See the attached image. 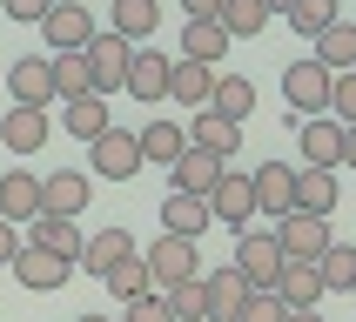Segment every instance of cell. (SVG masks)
Returning a JSON list of instances; mask_svg holds the SVG:
<instances>
[{
	"label": "cell",
	"mask_w": 356,
	"mask_h": 322,
	"mask_svg": "<svg viewBox=\"0 0 356 322\" xmlns=\"http://www.w3.org/2000/svg\"><path fill=\"white\" fill-rule=\"evenodd\" d=\"M229 269L242 276L249 296H276V276H282L276 235H269V228H242V235H236V262H229Z\"/></svg>",
	"instance_id": "cell-1"
},
{
	"label": "cell",
	"mask_w": 356,
	"mask_h": 322,
	"mask_svg": "<svg viewBox=\"0 0 356 322\" xmlns=\"http://www.w3.org/2000/svg\"><path fill=\"white\" fill-rule=\"evenodd\" d=\"M323 108H330V67H316L309 54L289 60V67H282V115L309 121V115H323Z\"/></svg>",
	"instance_id": "cell-2"
},
{
	"label": "cell",
	"mask_w": 356,
	"mask_h": 322,
	"mask_svg": "<svg viewBox=\"0 0 356 322\" xmlns=\"http://www.w3.org/2000/svg\"><path fill=\"white\" fill-rule=\"evenodd\" d=\"M81 54H88V87H95L101 101L128 87V60H135V47H128L121 34H95L88 47H81Z\"/></svg>",
	"instance_id": "cell-3"
},
{
	"label": "cell",
	"mask_w": 356,
	"mask_h": 322,
	"mask_svg": "<svg viewBox=\"0 0 356 322\" xmlns=\"http://www.w3.org/2000/svg\"><path fill=\"white\" fill-rule=\"evenodd\" d=\"M40 34H47V54H81L101 27H95V14H88L81 0H54L47 20H40Z\"/></svg>",
	"instance_id": "cell-4"
},
{
	"label": "cell",
	"mask_w": 356,
	"mask_h": 322,
	"mask_svg": "<svg viewBox=\"0 0 356 322\" xmlns=\"http://www.w3.org/2000/svg\"><path fill=\"white\" fill-rule=\"evenodd\" d=\"M269 235H276V248H282V262H316L323 248H330V221L323 215H296V208H289V215L276 221V228H269Z\"/></svg>",
	"instance_id": "cell-5"
},
{
	"label": "cell",
	"mask_w": 356,
	"mask_h": 322,
	"mask_svg": "<svg viewBox=\"0 0 356 322\" xmlns=\"http://www.w3.org/2000/svg\"><path fill=\"white\" fill-rule=\"evenodd\" d=\"M209 215L216 221H229V228H249V221H256V188H249V175H242V168H222V181L216 188H209Z\"/></svg>",
	"instance_id": "cell-6"
},
{
	"label": "cell",
	"mask_w": 356,
	"mask_h": 322,
	"mask_svg": "<svg viewBox=\"0 0 356 322\" xmlns=\"http://www.w3.org/2000/svg\"><path fill=\"white\" fill-rule=\"evenodd\" d=\"M148 276H155V289H175V282H188V276H202V255H195V242H181V235H161V242H148Z\"/></svg>",
	"instance_id": "cell-7"
},
{
	"label": "cell",
	"mask_w": 356,
	"mask_h": 322,
	"mask_svg": "<svg viewBox=\"0 0 356 322\" xmlns=\"http://www.w3.org/2000/svg\"><path fill=\"white\" fill-rule=\"evenodd\" d=\"M7 269H14L20 289H34V296H54V289H67V282H74V262L47 255V248H27V242H20V255L7 262Z\"/></svg>",
	"instance_id": "cell-8"
},
{
	"label": "cell",
	"mask_w": 356,
	"mask_h": 322,
	"mask_svg": "<svg viewBox=\"0 0 356 322\" xmlns=\"http://www.w3.org/2000/svg\"><path fill=\"white\" fill-rule=\"evenodd\" d=\"M95 195V181L81 175V168H54V175H40V215H67L74 221Z\"/></svg>",
	"instance_id": "cell-9"
},
{
	"label": "cell",
	"mask_w": 356,
	"mask_h": 322,
	"mask_svg": "<svg viewBox=\"0 0 356 322\" xmlns=\"http://www.w3.org/2000/svg\"><path fill=\"white\" fill-rule=\"evenodd\" d=\"M249 188H256V215H289L296 208V168L289 161H262L256 175H249Z\"/></svg>",
	"instance_id": "cell-10"
},
{
	"label": "cell",
	"mask_w": 356,
	"mask_h": 322,
	"mask_svg": "<svg viewBox=\"0 0 356 322\" xmlns=\"http://www.w3.org/2000/svg\"><path fill=\"white\" fill-rule=\"evenodd\" d=\"M222 168H229V161L202 155V148H181V155L168 161V188H175V195H202V201H209V188L222 181Z\"/></svg>",
	"instance_id": "cell-11"
},
{
	"label": "cell",
	"mask_w": 356,
	"mask_h": 322,
	"mask_svg": "<svg viewBox=\"0 0 356 322\" xmlns=\"http://www.w3.org/2000/svg\"><path fill=\"white\" fill-rule=\"evenodd\" d=\"M188 148H202V155H216V161H229V168H236V148H242V121L216 115V108H202V115H195V128H188Z\"/></svg>",
	"instance_id": "cell-12"
},
{
	"label": "cell",
	"mask_w": 356,
	"mask_h": 322,
	"mask_svg": "<svg viewBox=\"0 0 356 322\" xmlns=\"http://www.w3.org/2000/svg\"><path fill=\"white\" fill-rule=\"evenodd\" d=\"M202 296H209L202 322H236V316H242V302H249V289H242L236 269H202Z\"/></svg>",
	"instance_id": "cell-13"
},
{
	"label": "cell",
	"mask_w": 356,
	"mask_h": 322,
	"mask_svg": "<svg viewBox=\"0 0 356 322\" xmlns=\"http://www.w3.org/2000/svg\"><path fill=\"white\" fill-rule=\"evenodd\" d=\"M296 148H302V168H337L343 161V128L330 115H309L296 128Z\"/></svg>",
	"instance_id": "cell-14"
},
{
	"label": "cell",
	"mask_w": 356,
	"mask_h": 322,
	"mask_svg": "<svg viewBox=\"0 0 356 322\" xmlns=\"http://www.w3.org/2000/svg\"><path fill=\"white\" fill-rule=\"evenodd\" d=\"M88 155H95V175H108V181H135V168H141V148L128 128H108Z\"/></svg>",
	"instance_id": "cell-15"
},
{
	"label": "cell",
	"mask_w": 356,
	"mask_h": 322,
	"mask_svg": "<svg viewBox=\"0 0 356 322\" xmlns=\"http://www.w3.org/2000/svg\"><path fill=\"white\" fill-rule=\"evenodd\" d=\"M209 94H216V67H202V60H168V101L175 108H209Z\"/></svg>",
	"instance_id": "cell-16"
},
{
	"label": "cell",
	"mask_w": 356,
	"mask_h": 322,
	"mask_svg": "<svg viewBox=\"0 0 356 322\" xmlns=\"http://www.w3.org/2000/svg\"><path fill=\"white\" fill-rule=\"evenodd\" d=\"M209 201L202 195H175V188H168V195H161V235H181V242H202V228H209Z\"/></svg>",
	"instance_id": "cell-17"
},
{
	"label": "cell",
	"mask_w": 356,
	"mask_h": 322,
	"mask_svg": "<svg viewBox=\"0 0 356 322\" xmlns=\"http://www.w3.org/2000/svg\"><path fill=\"white\" fill-rule=\"evenodd\" d=\"M40 215V175H27V168H7L0 175V221H34Z\"/></svg>",
	"instance_id": "cell-18"
},
{
	"label": "cell",
	"mask_w": 356,
	"mask_h": 322,
	"mask_svg": "<svg viewBox=\"0 0 356 322\" xmlns=\"http://www.w3.org/2000/svg\"><path fill=\"white\" fill-rule=\"evenodd\" d=\"M128 255H135V235H128V228H95V235L81 242V269H88V276H108V269H121Z\"/></svg>",
	"instance_id": "cell-19"
},
{
	"label": "cell",
	"mask_w": 356,
	"mask_h": 322,
	"mask_svg": "<svg viewBox=\"0 0 356 322\" xmlns=\"http://www.w3.org/2000/svg\"><path fill=\"white\" fill-rule=\"evenodd\" d=\"M60 128L95 148V141L115 128V115H108V101H101V94H81V101H60Z\"/></svg>",
	"instance_id": "cell-20"
},
{
	"label": "cell",
	"mask_w": 356,
	"mask_h": 322,
	"mask_svg": "<svg viewBox=\"0 0 356 322\" xmlns=\"http://www.w3.org/2000/svg\"><path fill=\"white\" fill-rule=\"evenodd\" d=\"M330 296L316 276V262H282V276H276V302L282 309H316V302Z\"/></svg>",
	"instance_id": "cell-21"
},
{
	"label": "cell",
	"mask_w": 356,
	"mask_h": 322,
	"mask_svg": "<svg viewBox=\"0 0 356 322\" xmlns=\"http://www.w3.org/2000/svg\"><path fill=\"white\" fill-rule=\"evenodd\" d=\"M121 94H135V101H168V54H148V47H135V60H128V87Z\"/></svg>",
	"instance_id": "cell-22"
},
{
	"label": "cell",
	"mask_w": 356,
	"mask_h": 322,
	"mask_svg": "<svg viewBox=\"0 0 356 322\" xmlns=\"http://www.w3.org/2000/svg\"><path fill=\"white\" fill-rule=\"evenodd\" d=\"M296 215H337V168H296Z\"/></svg>",
	"instance_id": "cell-23"
},
{
	"label": "cell",
	"mask_w": 356,
	"mask_h": 322,
	"mask_svg": "<svg viewBox=\"0 0 356 322\" xmlns=\"http://www.w3.org/2000/svg\"><path fill=\"white\" fill-rule=\"evenodd\" d=\"M40 141H47V108H7V121H0V148L40 155Z\"/></svg>",
	"instance_id": "cell-24"
},
{
	"label": "cell",
	"mask_w": 356,
	"mask_h": 322,
	"mask_svg": "<svg viewBox=\"0 0 356 322\" xmlns=\"http://www.w3.org/2000/svg\"><path fill=\"white\" fill-rule=\"evenodd\" d=\"M155 27H161V7H155V0H115V7H108V34H121L128 47H141Z\"/></svg>",
	"instance_id": "cell-25"
},
{
	"label": "cell",
	"mask_w": 356,
	"mask_h": 322,
	"mask_svg": "<svg viewBox=\"0 0 356 322\" xmlns=\"http://www.w3.org/2000/svg\"><path fill=\"white\" fill-rule=\"evenodd\" d=\"M81 221H67V215H34V242L27 248H47V255H60V262H81Z\"/></svg>",
	"instance_id": "cell-26"
},
{
	"label": "cell",
	"mask_w": 356,
	"mask_h": 322,
	"mask_svg": "<svg viewBox=\"0 0 356 322\" xmlns=\"http://www.w3.org/2000/svg\"><path fill=\"white\" fill-rule=\"evenodd\" d=\"M316 67H330V74H356V20H337V27H323L316 34Z\"/></svg>",
	"instance_id": "cell-27"
},
{
	"label": "cell",
	"mask_w": 356,
	"mask_h": 322,
	"mask_svg": "<svg viewBox=\"0 0 356 322\" xmlns=\"http://www.w3.org/2000/svg\"><path fill=\"white\" fill-rule=\"evenodd\" d=\"M14 108H54V74H47V60H14Z\"/></svg>",
	"instance_id": "cell-28"
},
{
	"label": "cell",
	"mask_w": 356,
	"mask_h": 322,
	"mask_svg": "<svg viewBox=\"0 0 356 322\" xmlns=\"http://www.w3.org/2000/svg\"><path fill=\"white\" fill-rule=\"evenodd\" d=\"M229 47H236V40L222 34L216 20H188V27H181V60H202V67H216Z\"/></svg>",
	"instance_id": "cell-29"
},
{
	"label": "cell",
	"mask_w": 356,
	"mask_h": 322,
	"mask_svg": "<svg viewBox=\"0 0 356 322\" xmlns=\"http://www.w3.org/2000/svg\"><path fill=\"white\" fill-rule=\"evenodd\" d=\"M216 27H222L229 40H256L262 27H269V7H262V0H222Z\"/></svg>",
	"instance_id": "cell-30"
},
{
	"label": "cell",
	"mask_w": 356,
	"mask_h": 322,
	"mask_svg": "<svg viewBox=\"0 0 356 322\" xmlns=\"http://www.w3.org/2000/svg\"><path fill=\"white\" fill-rule=\"evenodd\" d=\"M209 108H216V115H229V121H249V108H256V80H249V74H216Z\"/></svg>",
	"instance_id": "cell-31"
},
{
	"label": "cell",
	"mask_w": 356,
	"mask_h": 322,
	"mask_svg": "<svg viewBox=\"0 0 356 322\" xmlns=\"http://www.w3.org/2000/svg\"><path fill=\"white\" fill-rule=\"evenodd\" d=\"M316 276H323V289H330V296H356V248L350 242H330V248H323L316 255Z\"/></svg>",
	"instance_id": "cell-32"
},
{
	"label": "cell",
	"mask_w": 356,
	"mask_h": 322,
	"mask_svg": "<svg viewBox=\"0 0 356 322\" xmlns=\"http://www.w3.org/2000/svg\"><path fill=\"white\" fill-rule=\"evenodd\" d=\"M135 148H141V161H161V168H168V161L188 148V135H181L175 121H148V128L135 135Z\"/></svg>",
	"instance_id": "cell-33"
},
{
	"label": "cell",
	"mask_w": 356,
	"mask_h": 322,
	"mask_svg": "<svg viewBox=\"0 0 356 322\" xmlns=\"http://www.w3.org/2000/svg\"><path fill=\"white\" fill-rule=\"evenodd\" d=\"M101 282H108V296H115V302L155 296V276H148V262H141V248H135V255H128V262H121V269H108V276H101Z\"/></svg>",
	"instance_id": "cell-34"
},
{
	"label": "cell",
	"mask_w": 356,
	"mask_h": 322,
	"mask_svg": "<svg viewBox=\"0 0 356 322\" xmlns=\"http://www.w3.org/2000/svg\"><path fill=\"white\" fill-rule=\"evenodd\" d=\"M47 74H54V101L95 94V87H88V54H47Z\"/></svg>",
	"instance_id": "cell-35"
},
{
	"label": "cell",
	"mask_w": 356,
	"mask_h": 322,
	"mask_svg": "<svg viewBox=\"0 0 356 322\" xmlns=\"http://www.w3.org/2000/svg\"><path fill=\"white\" fill-rule=\"evenodd\" d=\"M337 20H343L337 0H296V7H289V27H296L302 40H316L323 27H337Z\"/></svg>",
	"instance_id": "cell-36"
},
{
	"label": "cell",
	"mask_w": 356,
	"mask_h": 322,
	"mask_svg": "<svg viewBox=\"0 0 356 322\" xmlns=\"http://www.w3.org/2000/svg\"><path fill=\"white\" fill-rule=\"evenodd\" d=\"M161 302H168V316H175V322H202V309H209V296H202V276L175 282V289H161Z\"/></svg>",
	"instance_id": "cell-37"
},
{
	"label": "cell",
	"mask_w": 356,
	"mask_h": 322,
	"mask_svg": "<svg viewBox=\"0 0 356 322\" xmlns=\"http://www.w3.org/2000/svg\"><path fill=\"white\" fill-rule=\"evenodd\" d=\"M330 121L356 128V74H330Z\"/></svg>",
	"instance_id": "cell-38"
},
{
	"label": "cell",
	"mask_w": 356,
	"mask_h": 322,
	"mask_svg": "<svg viewBox=\"0 0 356 322\" xmlns=\"http://www.w3.org/2000/svg\"><path fill=\"white\" fill-rule=\"evenodd\" d=\"M121 322H175V316H168V302H161V289H155V296H135V302H128V316H121Z\"/></svg>",
	"instance_id": "cell-39"
},
{
	"label": "cell",
	"mask_w": 356,
	"mask_h": 322,
	"mask_svg": "<svg viewBox=\"0 0 356 322\" xmlns=\"http://www.w3.org/2000/svg\"><path fill=\"white\" fill-rule=\"evenodd\" d=\"M282 316H289V309H282L276 296H249V302H242V316H236V322H282Z\"/></svg>",
	"instance_id": "cell-40"
},
{
	"label": "cell",
	"mask_w": 356,
	"mask_h": 322,
	"mask_svg": "<svg viewBox=\"0 0 356 322\" xmlns=\"http://www.w3.org/2000/svg\"><path fill=\"white\" fill-rule=\"evenodd\" d=\"M0 7H7V20H47V7H54V0H0Z\"/></svg>",
	"instance_id": "cell-41"
},
{
	"label": "cell",
	"mask_w": 356,
	"mask_h": 322,
	"mask_svg": "<svg viewBox=\"0 0 356 322\" xmlns=\"http://www.w3.org/2000/svg\"><path fill=\"white\" fill-rule=\"evenodd\" d=\"M14 255H20V228H14V221H0V269H7Z\"/></svg>",
	"instance_id": "cell-42"
},
{
	"label": "cell",
	"mask_w": 356,
	"mask_h": 322,
	"mask_svg": "<svg viewBox=\"0 0 356 322\" xmlns=\"http://www.w3.org/2000/svg\"><path fill=\"white\" fill-rule=\"evenodd\" d=\"M181 14H188V20H216L222 0H181Z\"/></svg>",
	"instance_id": "cell-43"
},
{
	"label": "cell",
	"mask_w": 356,
	"mask_h": 322,
	"mask_svg": "<svg viewBox=\"0 0 356 322\" xmlns=\"http://www.w3.org/2000/svg\"><path fill=\"white\" fill-rule=\"evenodd\" d=\"M337 168H356V128H343V161Z\"/></svg>",
	"instance_id": "cell-44"
},
{
	"label": "cell",
	"mask_w": 356,
	"mask_h": 322,
	"mask_svg": "<svg viewBox=\"0 0 356 322\" xmlns=\"http://www.w3.org/2000/svg\"><path fill=\"white\" fill-rule=\"evenodd\" d=\"M282 322H323V316H316V309H289Z\"/></svg>",
	"instance_id": "cell-45"
},
{
	"label": "cell",
	"mask_w": 356,
	"mask_h": 322,
	"mask_svg": "<svg viewBox=\"0 0 356 322\" xmlns=\"http://www.w3.org/2000/svg\"><path fill=\"white\" fill-rule=\"evenodd\" d=\"M262 7H269V20H276V14H289V7H296V0H262Z\"/></svg>",
	"instance_id": "cell-46"
},
{
	"label": "cell",
	"mask_w": 356,
	"mask_h": 322,
	"mask_svg": "<svg viewBox=\"0 0 356 322\" xmlns=\"http://www.w3.org/2000/svg\"><path fill=\"white\" fill-rule=\"evenodd\" d=\"M74 322H108V316H74Z\"/></svg>",
	"instance_id": "cell-47"
}]
</instances>
